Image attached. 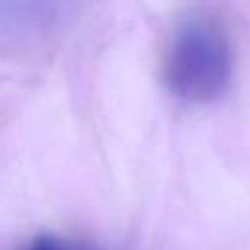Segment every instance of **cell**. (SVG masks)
I'll use <instances>...</instances> for the list:
<instances>
[{"label": "cell", "instance_id": "cell-1", "mask_svg": "<svg viewBox=\"0 0 250 250\" xmlns=\"http://www.w3.org/2000/svg\"><path fill=\"white\" fill-rule=\"evenodd\" d=\"M232 43L223 23L209 16H188L172 29L162 57V78L170 94L189 104L221 98L232 78Z\"/></svg>", "mask_w": 250, "mask_h": 250}, {"label": "cell", "instance_id": "cell-2", "mask_svg": "<svg viewBox=\"0 0 250 250\" xmlns=\"http://www.w3.org/2000/svg\"><path fill=\"white\" fill-rule=\"evenodd\" d=\"M14 250H92V246L72 236L43 232V234H35L33 238L21 242Z\"/></svg>", "mask_w": 250, "mask_h": 250}]
</instances>
